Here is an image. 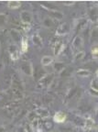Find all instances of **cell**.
<instances>
[{
    "label": "cell",
    "instance_id": "obj_1",
    "mask_svg": "<svg viewBox=\"0 0 98 132\" xmlns=\"http://www.w3.org/2000/svg\"><path fill=\"white\" fill-rule=\"evenodd\" d=\"M65 119H66V115L64 114L63 112H57L54 116V120L55 122H57V123L64 122Z\"/></svg>",
    "mask_w": 98,
    "mask_h": 132
},
{
    "label": "cell",
    "instance_id": "obj_2",
    "mask_svg": "<svg viewBox=\"0 0 98 132\" xmlns=\"http://www.w3.org/2000/svg\"><path fill=\"white\" fill-rule=\"evenodd\" d=\"M9 53L11 55V57L13 60H17L18 57V51L16 46H10L9 47Z\"/></svg>",
    "mask_w": 98,
    "mask_h": 132
},
{
    "label": "cell",
    "instance_id": "obj_3",
    "mask_svg": "<svg viewBox=\"0 0 98 132\" xmlns=\"http://www.w3.org/2000/svg\"><path fill=\"white\" fill-rule=\"evenodd\" d=\"M68 31H69V26L67 25V24H62V26L59 27L57 33L59 35H64V34H66Z\"/></svg>",
    "mask_w": 98,
    "mask_h": 132
},
{
    "label": "cell",
    "instance_id": "obj_4",
    "mask_svg": "<svg viewBox=\"0 0 98 132\" xmlns=\"http://www.w3.org/2000/svg\"><path fill=\"white\" fill-rule=\"evenodd\" d=\"M21 66H22L21 69H22V71L26 74H31V67H30V64L29 62H26V63H24Z\"/></svg>",
    "mask_w": 98,
    "mask_h": 132
},
{
    "label": "cell",
    "instance_id": "obj_5",
    "mask_svg": "<svg viewBox=\"0 0 98 132\" xmlns=\"http://www.w3.org/2000/svg\"><path fill=\"white\" fill-rule=\"evenodd\" d=\"M9 8L11 9H16V8H18V7L21 6V3L19 1H9L8 4H7Z\"/></svg>",
    "mask_w": 98,
    "mask_h": 132
},
{
    "label": "cell",
    "instance_id": "obj_6",
    "mask_svg": "<svg viewBox=\"0 0 98 132\" xmlns=\"http://www.w3.org/2000/svg\"><path fill=\"white\" fill-rule=\"evenodd\" d=\"M21 18H22L23 23H26V24H29L30 22V19H31L30 18V14L29 12H23Z\"/></svg>",
    "mask_w": 98,
    "mask_h": 132
},
{
    "label": "cell",
    "instance_id": "obj_7",
    "mask_svg": "<svg viewBox=\"0 0 98 132\" xmlns=\"http://www.w3.org/2000/svg\"><path fill=\"white\" fill-rule=\"evenodd\" d=\"M52 62V58L50 57V56H44L41 60V63L43 66H48Z\"/></svg>",
    "mask_w": 98,
    "mask_h": 132
},
{
    "label": "cell",
    "instance_id": "obj_8",
    "mask_svg": "<svg viewBox=\"0 0 98 132\" xmlns=\"http://www.w3.org/2000/svg\"><path fill=\"white\" fill-rule=\"evenodd\" d=\"M62 42H58V43L55 44V46H54L55 55H58V53L61 51V48H62Z\"/></svg>",
    "mask_w": 98,
    "mask_h": 132
},
{
    "label": "cell",
    "instance_id": "obj_9",
    "mask_svg": "<svg viewBox=\"0 0 98 132\" xmlns=\"http://www.w3.org/2000/svg\"><path fill=\"white\" fill-rule=\"evenodd\" d=\"M21 50H22V52H26L27 50V41H22L21 42Z\"/></svg>",
    "mask_w": 98,
    "mask_h": 132
},
{
    "label": "cell",
    "instance_id": "obj_10",
    "mask_svg": "<svg viewBox=\"0 0 98 132\" xmlns=\"http://www.w3.org/2000/svg\"><path fill=\"white\" fill-rule=\"evenodd\" d=\"M78 74L81 75V76H89L90 73L86 70H81L78 71Z\"/></svg>",
    "mask_w": 98,
    "mask_h": 132
},
{
    "label": "cell",
    "instance_id": "obj_11",
    "mask_svg": "<svg viewBox=\"0 0 98 132\" xmlns=\"http://www.w3.org/2000/svg\"><path fill=\"white\" fill-rule=\"evenodd\" d=\"M54 68L56 71H61L62 69L64 68V65L62 63H57V64H55Z\"/></svg>",
    "mask_w": 98,
    "mask_h": 132
},
{
    "label": "cell",
    "instance_id": "obj_12",
    "mask_svg": "<svg viewBox=\"0 0 98 132\" xmlns=\"http://www.w3.org/2000/svg\"><path fill=\"white\" fill-rule=\"evenodd\" d=\"M91 87L94 89V90H95V92H97V81H96V80H94V81L92 82Z\"/></svg>",
    "mask_w": 98,
    "mask_h": 132
},
{
    "label": "cell",
    "instance_id": "obj_13",
    "mask_svg": "<svg viewBox=\"0 0 98 132\" xmlns=\"http://www.w3.org/2000/svg\"><path fill=\"white\" fill-rule=\"evenodd\" d=\"M92 53L94 55H97V45L93 46V48H92Z\"/></svg>",
    "mask_w": 98,
    "mask_h": 132
},
{
    "label": "cell",
    "instance_id": "obj_14",
    "mask_svg": "<svg viewBox=\"0 0 98 132\" xmlns=\"http://www.w3.org/2000/svg\"><path fill=\"white\" fill-rule=\"evenodd\" d=\"M83 54H85V53L82 52H82H79L77 55H76L75 59H76V60H80V59H82V58L83 57Z\"/></svg>",
    "mask_w": 98,
    "mask_h": 132
},
{
    "label": "cell",
    "instance_id": "obj_15",
    "mask_svg": "<svg viewBox=\"0 0 98 132\" xmlns=\"http://www.w3.org/2000/svg\"><path fill=\"white\" fill-rule=\"evenodd\" d=\"M63 4L66 6H72V5H74V2H63Z\"/></svg>",
    "mask_w": 98,
    "mask_h": 132
}]
</instances>
